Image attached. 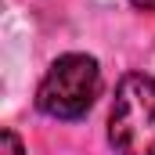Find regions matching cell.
I'll return each instance as SVG.
<instances>
[{
    "label": "cell",
    "instance_id": "cell-1",
    "mask_svg": "<svg viewBox=\"0 0 155 155\" xmlns=\"http://www.w3.org/2000/svg\"><path fill=\"white\" fill-rule=\"evenodd\" d=\"M108 144L116 155H155V76L126 72L108 112Z\"/></svg>",
    "mask_w": 155,
    "mask_h": 155
},
{
    "label": "cell",
    "instance_id": "cell-2",
    "mask_svg": "<svg viewBox=\"0 0 155 155\" xmlns=\"http://www.w3.org/2000/svg\"><path fill=\"white\" fill-rule=\"evenodd\" d=\"M101 94V65L90 54H61L36 87V108L51 119H83Z\"/></svg>",
    "mask_w": 155,
    "mask_h": 155
},
{
    "label": "cell",
    "instance_id": "cell-3",
    "mask_svg": "<svg viewBox=\"0 0 155 155\" xmlns=\"http://www.w3.org/2000/svg\"><path fill=\"white\" fill-rule=\"evenodd\" d=\"M0 155H25V148H22V141H18L15 130H4L0 134Z\"/></svg>",
    "mask_w": 155,
    "mask_h": 155
},
{
    "label": "cell",
    "instance_id": "cell-4",
    "mask_svg": "<svg viewBox=\"0 0 155 155\" xmlns=\"http://www.w3.org/2000/svg\"><path fill=\"white\" fill-rule=\"evenodd\" d=\"M134 7H141V11H155V0H130Z\"/></svg>",
    "mask_w": 155,
    "mask_h": 155
}]
</instances>
